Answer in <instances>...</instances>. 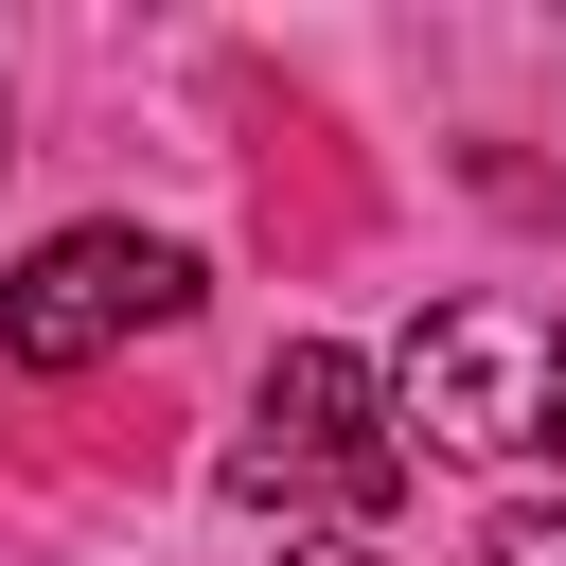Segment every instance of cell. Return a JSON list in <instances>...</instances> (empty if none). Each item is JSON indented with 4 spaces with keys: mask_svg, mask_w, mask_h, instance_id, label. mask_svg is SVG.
Instances as JSON below:
<instances>
[{
    "mask_svg": "<svg viewBox=\"0 0 566 566\" xmlns=\"http://www.w3.org/2000/svg\"><path fill=\"white\" fill-rule=\"evenodd\" d=\"M389 424H424L442 460H566V318L513 283L424 301L389 354Z\"/></svg>",
    "mask_w": 566,
    "mask_h": 566,
    "instance_id": "6da1fadb",
    "label": "cell"
},
{
    "mask_svg": "<svg viewBox=\"0 0 566 566\" xmlns=\"http://www.w3.org/2000/svg\"><path fill=\"white\" fill-rule=\"evenodd\" d=\"M230 495L371 531V513L407 495V424H389V371H371V354H336V336H283V354H265V389H248Z\"/></svg>",
    "mask_w": 566,
    "mask_h": 566,
    "instance_id": "7a4b0ae2",
    "label": "cell"
},
{
    "mask_svg": "<svg viewBox=\"0 0 566 566\" xmlns=\"http://www.w3.org/2000/svg\"><path fill=\"white\" fill-rule=\"evenodd\" d=\"M159 318H195V248L88 212V230H53V248L0 283V371H88V354H124V336H159Z\"/></svg>",
    "mask_w": 566,
    "mask_h": 566,
    "instance_id": "3957f363",
    "label": "cell"
},
{
    "mask_svg": "<svg viewBox=\"0 0 566 566\" xmlns=\"http://www.w3.org/2000/svg\"><path fill=\"white\" fill-rule=\"evenodd\" d=\"M478 566H566V495H513V513H495V548H478Z\"/></svg>",
    "mask_w": 566,
    "mask_h": 566,
    "instance_id": "277c9868",
    "label": "cell"
},
{
    "mask_svg": "<svg viewBox=\"0 0 566 566\" xmlns=\"http://www.w3.org/2000/svg\"><path fill=\"white\" fill-rule=\"evenodd\" d=\"M283 566H389L371 531H283Z\"/></svg>",
    "mask_w": 566,
    "mask_h": 566,
    "instance_id": "5b68a950",
    "label": "cell"
},
{
    "mask_svg": "<svg viewBox=\"0 0 566 566\" xmlns=\"http://www.w3.org/2000/svg\"><path fill=\"white\" fill-rule=\"evenodd\" d=\"M0 159H18V106H0Z\"/></svg>",
    "mask_w": 566,
    "mask_h": 566,
    "instance_id": "8992f818",
    "label": "cell"
}]
</instances>
